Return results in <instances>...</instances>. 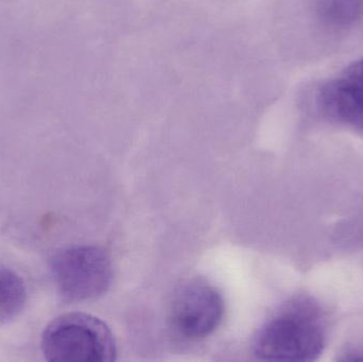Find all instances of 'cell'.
Masks as SVG:
<instances>
[{
  "label": "cell",
  "instance_id": "4",
  "mask_svg": "<svg viewBox=\"0 0 363 362\" xmlns=\"http://www.w3.org/2000/svg\"><path fill=\"white\" fill-rule=\"evenodd\" d=\"M224 301L217 289L190 281L177 289L169 307V321L179 335L201 339L213 334L223 319Z\"/></svg>",
  "mask_w": 363,
  "mask_h": 362
},
{
  "label": "cell",
  "instance_id": "3",
  "mask_svg": "<svg viewBox=\"0 0 363 362\" xmlns=\"http://www.w3.org/2000/svg\"><path fill=\"white\" fill-rule=\"evenodd\" d=\"M50 271L60 295L70 302L96 299L112 284V261L98 247L77 246L60 250L51 259Z\"/></svg>",
  "mask_w": 363,
  "mask_h": 362
},
{
  "label": "cell",
  "instance_id": "2",
  "mask_svg": "<svg viewBox=\"0 0 363 362\" xmlns=\"http://www.w3.org/2000/svg\"><path fill=\"white\" fill-rule=\"evenodd\" d=\"M40 350L48 361L110 362L117 349L110 327L82 312L62 315L43 332Z\"/></svg>",
  "mask_w": 363,
  "mask_h": 362
},
{
  "label": "cell",
  "instance_id": "1",
  "mask_svg": "<svg viewBox=\"0 0 363 362\" xmlns=\"http://www.w3.org/2000/svg\"><path fill=\"white\" fill-rule=\"evenodd\" d=\"M325 320L318 304L306 297L284 303L253 340L254 355L266 361H313L325 346Z\"/></svg>",
  "mask_w": 363,
  "mask_h": 362
},
{
  "label": "cell",
  "instance_id": "6",
  "mask_svg": "<svg viewBox=\"0 0 363 362\" xmlns=\"http://www.w3.org/2000/svg\"><path fill=\"white\" fill-rule=\"evenodd\" d=\"M27 300L25 283L14 271L0 265V323L16 318Z\"/></svg>",
  "mask_w": 363,
  "mask_h": 362
},
{
  "label": "cell",
  "instance_id": "7",
  "mask_svg": "<svg viewBox=\"0 0 363 362\" xmlns=\"http://www.w3.org/2000/svg\"><path fill=\"white\" fill-rule=\"evenodd\" d=\"M320 13L330 25H351L362 17L363 0H322Z\"/></svg>",
  "mask_w": 363,
  "mask_h": 362
},
{
  "label": "cell",
  "instance_id": "5",
  "mask_svg": "<svg viewBox=\"0 0 363 362\" xmlns=\"http://www.w3.org/2000/svg\"><path fill=\"white\" fill-rule=\"evenodd\" d=\"M320 101L333 118L363 131V60L326 84Z\"/></svg>",
  "mask_w": 363,
  "mask_h": 362
}]
</instances>
